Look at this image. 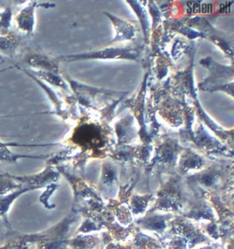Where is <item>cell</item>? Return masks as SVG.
Wrapping results in <instances>:
<instances>
[{"label": "cell", "mask_w": 234, "mask_h": 249, "mask_svg": "<svg viewBox=\"0 0 234 249\" xmlns=\"http://www.w3.org/2000/svg\"><path fill=\"white\" fill-rule=\"evenodd\" d=\"M35 188H32V187H25V188H20L18 190L14 191L13 193L11 194H8V195H3V196H0V218H2L5 222V224L8 226L9 228V223L8 221V213L9 208H10V205L15 202L18 196L26 193V192H29L31 190H34Z\"/></svg>", "instance_id": "6da1fadb"}, {"label": "cell", "mask_w": 234, "mask_h": 249, "mask_svg": "<svg viewBox=\"0 0 234 249\" xmlns=\"http://www.w3.org/2000/svg\"><path fill=\"white\" fill-rule=\"evenodd\" d=\"M36 3H31L30 6L25 8L17 16L16 20L18 29L21 31L31 33L34 26V9Z\"/></svg>", "instance_id": "7a4b0ae2"}, {"label": "cell", "mask_w": 234, "mask_h": 249, "mask_svg": "<svg viewBox=\"0 0 234 249\" xmlns=\"http://www.w3.org/2000/svg\"><path fill=\"white\" fill-rule=\"evenodd\" d=\"M37 240L38 233L16 236L5 242L2 246H0V249H30L31 245L36 243Z\"/></svg>", "instance_id": "3957f363"}, {"label": "cell", "mask_w": 234, "mask_h": 249, "mask_svg": "<svg viewBox=\"0 0 234 249\" xmlns=\"http://www.w3.org/2000/svg\"><path fill=\"white\" fill-rule=\"evenodd\" d=\"M18 46V39L17 36L9 34L6 36H0V53L7 56H13Z\"/></svg>", "instance_id": "277c9868"}, {"label": "cell", "mask_w": 234, "mask_h": 249, "mask_svg": "<svg viewBox=\"0 0 234 249\" xmlns=\"http://www.w3.org/2000/svg\"><path fill=\"white\" fill-rule=\"evenodd\" d=\"M21 188V184H17L14 181L12 175L0 173V196L8 195L14 190Z\"/></svg>", "instance_id": "5b68a950"}, {"label": "cell", "mask_w": 234, "mask_h": 249, "mask_svg": "<svg viewBox=\"0 0 234 249\" xmlns=\"http://www.w3.org/2000/svg\"><path fill=\"white\" fill-rule=\"evenodd\" d=\"M17 145L15 143H3L0 141V161L6 162H16L20 158H40V157H32V156L17 155L11 152L8 148V146Z\"/></svg>", "instance_id": "8992f818"}, {"label": "cell", "mask_w": 234, "mask_h": 249, "mask_svg": "<svg viewBox=\"0 0 234 249\" xmlns=\"http://www.w3.org/2000/svg\"><path fill=\"white\" fill-rule=\"evenodd\" d=\"M12 11L10 7H7L6 9L0 13V36H6L8 34V30L11 25Z\"/></svg>", "instance_id": "52a82bcc"}, {"label": "cell", "mask_w": 234, "mask_h": 249, "mask_svg": "<svg viewBox=\"0 0 234 249\" xmlns=\"http://www.w3.org/2000/svg\"><path fill=\"white\" fill-rule=\"evenodd\" d=\"M8 69H10V68H8V69H5V70H1L0 71V72H1V71H4L8 70Z\"/></svg>", "instance_id": "ba28073f"}]
</instances>
